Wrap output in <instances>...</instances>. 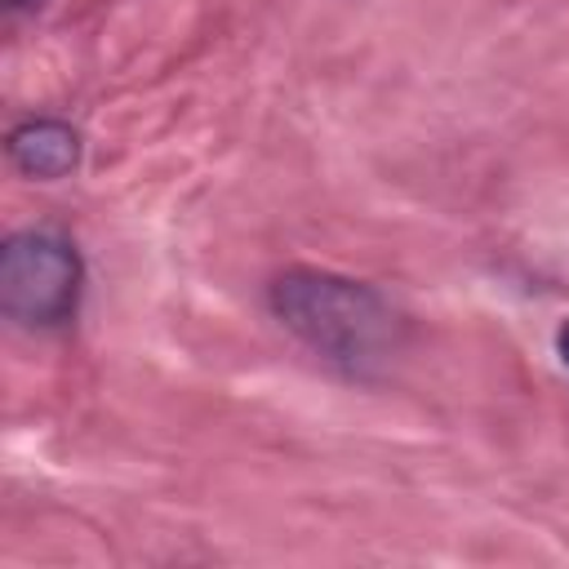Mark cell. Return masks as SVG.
I'll return each instance as SVG.
<instances>
[{
    "instance_id": "obj_4",
    "label": "cell",
    "mask_w": 569,
    "mask_h": 569,
    "mask_svg": "<svg viewBox=\"0 0 569 569\" xmlns=\"http://www.w3.org/2000/svg\"><path fill=\"white\" fill-rule=\"evenodd\" d=\"M556 356H560V365L569 369V320L556 329Z\"/></svg>"
},
{
    "instance_id": "obj_3",
    "label": "cell",
    "mask_w": 569,
    "mask_h": 569,
    "mask_svg": "<svg viewBox=\"0 0 569 569\" xmlns=\"http://www.w3.org/2000/svg\"><path fill=\"white\" fill-rule=\"evenodd\" d=\"M4 151L22 178L58 182L80 164V133L58 116H31V120L9 129Z\"/></svg>"
},
{
    "instance_id": "obj_1",
    "label": "cell",
    "mask_w": 569,
    "mask_h": 569,
    "mask_svg": "<svg viewBox=\"0 0 569 569\" xmlns=\"http://www.w3.org/2000/svg\"><path fill=\"white\" fill-rule=\"evenodd\" d=\"M271 316L320 360L347 373H378L405 342L400 311L365 280L320 271V267H284L267 284Z\"/></svg>"
},
{
    "instance_id": "obj_5",
    "label": "cell",
    "mask_w": 569,
    "mask_h": 569,
    "mask_svg": "<svg viewBox=\"0 0 569 569\" xmlns=\"http://www.w3.org/2000/svg\"><path fill=\"white\" fill-rule=\"evenodd\" d=\"M9 9H31V4H40V0H4Z\"/></svg>"
},
{
    "instance_id": "obj_2",
    "label": "cell",
    "mask_w": 569,
    "mask_h": 569,
    "mask_svg": "<svg viewBox=\"0 0 569 569\" xmlns=\"http://www.w3.org/2000/svg\"><path fill=\"white\" fill-rule=\"evenodd\" d=\"M84 289L80 249L58 231H13L0 249V307L22 329H58Z\"/></svg>"
}]
</instances>
